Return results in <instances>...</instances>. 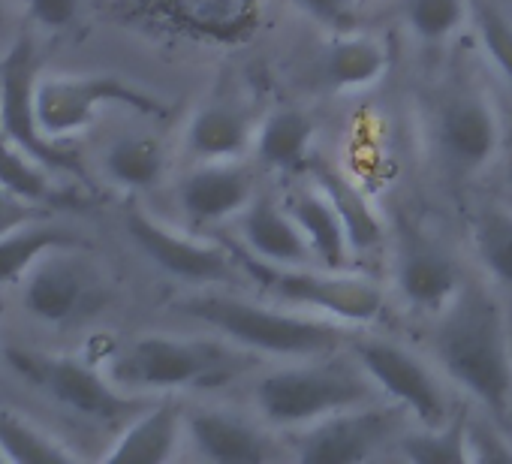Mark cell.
<instances>
[{
  "label": "cell",
  "instance_id": "obj_27",
  "mask_svg": "<svg viewBox=\"0 0 512 464\" xmlns=\"http://www.w3.org/2000/svg\"><path fill=\"white\" fill-rule=\"evenodd\" d=\"M0 452L16 464H70L79 455L25 416L0 407Z\"/></svg>",
  "mask_w": 512,
  "mask_h": 464
},
{
  "label": "cell",
  "instance_id": "obj_22",
  "mask_svg": "<svg viewBox=\"0 0 512 464\" xmlns=\"http://www.w3.org/2000/svg\"><path fill=\"white\" fill-rule=\"evenodd\" d=\"M256 127L232 103H205L187 124V151L196 160H238L253 145Z\"/></svg>",
  "mask_w": 512,
  "mask_h": 464
},
{
  "label": "cell",
  "instance_id": "obj_18",
  "mask_svg": "<svg viewBox=\"0 0 512 464\" xmlns=\"http://www.w3.org/2000/svg\"><path fill=\"white\" fill-rule=\"evenodd\" d=\"M184 428V413L172 401H160L142 410L112 443L106 461H136V464H163L175 455Z\"/></svg>",
  "mask_w": 512,
  "mask_h": 464
},
{
  "label": "cell",
  "instance_id": "obj_8",
  "mask_svg": "<svg viewBox=\"0 0 512 464\" xmlns=\"http://www.w3.org/2000/svg\"><path fill=\"white\" fill-rule=\"evenodd\" d=\"M7 362L28 383H34L49 398H55L58 404H64L67 410H73L79 416H88L97 422H115L142 407V401L130 398L127 389H121L112 377L100 374L94 365H88L76 356L10 347Z\"/></svg>",
  "mask_w": 512,
  "mask_h": 464
},
{
  "label": "cell",
  "instance_id": "obj_11",
  "mask_svg": "<svg viewBox=\"0 0 512 464\" xmlns=\"http://www.w3.org/2000/svg\"><path fill=\"white\" fill-rule=\"evenodd\" d=\"M404 410L359 404L341 413H332L308 428H299L296 458L305 464H356L368 461L395 431Z\"/></svg>",
  "mask_w": 512,
  "mask_h": 464
},
{
  "label": "cell",
  "instance_id": "obj_26",
  "mask_svg": "<svg viewBox=\"0 0 512 464\" xmlns=\"http://www.w3.org/2000/svg\"><path fill=\"white\" fill-rule=\"evenodd\" d=\"M470 239L488 275L512 290V205H482L470 220Z\"/></svg>",
  "mask_w": 512,
  "mask_h": 464
},
{
  "label": "cell",
  "instance_id": "obj_33",
  "mask_svg": "<svg viewBox=\"0 0 512 464\" xmlns=\"http://www.w3.org/2000/svg\"><path fill=\"white\" fill-rule=\"evenodd\" d=\"M362 0H296V7L329 31H353L359 22Z\"/></svg>",
  "mask_w": 512,
  "mask_h": 464
},
{
  "label": "cell",
  "instance_id": "obj_4",
  "mask_svg": "<svg viewBox=\"0 0 512 464\" xmlns=\"http://www.w3.org/2000/svg\"><path fill=\"white\" fill-rule=\"evenodd\" d=\"M241 359L208 338L139 335L127 341L109 362V377L127 392H181L208 389L232 380Z\"/></svg>",
  "mask_w": 512,
  "mask_h": 464
},
{
  "label": "cell",
  "instance_id": "obj_7",
  "mask_svg": "<svg viewBox=\"0 0 512 464\" xmlns=\"http://www.w3.org/2000/svg\"><path fill=\"white\" fill-rule=\"evenodd\" d=\"M106 106H124L139 115L163 118L169 106L112 73L52 76L37 85V115L49 139H64L91 127L94 115Z\"/></svg>",
  "mask_w": 512,
  "mask_h": 464
},
{
  "label": "cell",
  "instance_id": "obj_13",
  "mask_svg": "<svg viewBox=\"0 0 512 464\" xmlns=\"http://www.w3.org/2000/svg\"><path fill=\"white\" fill-rule=\"evenodd\" d=\"M437 136L443 154L452 160L455 169L464 172L488 166L503 145L500 115L494 103L479 91H461L443 106Z\"/></svg>",
  "mask_w": 512,
  "mask_h": 464
},
{
  "label": "cell",
  "instance_id": "obj_30",
  "mask_svg": "<svg viewBox=\"0 0 512 464\" xmlns=\"http://www.w3.org/2000/svg\"><path fill=\"white\" fill-rule=\"evenodd\" d=\"M407 28L425 43L449 40L467 19V0H407Z\"/></svg>",
  "mask_w": 512,
  "mask_h": 464
},
{
  "label": "cell",
  "instance_id": "obj_15",
  "mask_svg": "<svg viewBox=\"0 0 512 464\" xmlns=\"http://www.w3.org/2000/svg\"><path fill=\"white\" fill-rule=\"evenodd\" d=\"M187 437L199 458L214 464H263L272 458L269 434L250 419L223 410L199 407L184 416Z\"/></svg>",
  "mask_w": 512,
  "mask_h": 464
},
{
  "label": "cell",
  "instance_id": "obj_25",
  "mask_svg": "<svg viewBox=\"0 0 512 464\" xmlns=\"http://www.w3.org/2000/svg\"><path fill=\"white\" fill-rule=\"evenodd\" d=\"M0 187H7L13 196L43 208L73 205L70 199H61L58 187L52 184L49 166H43L25 148H19L4 130H0Z\"/></svg>",
  "mask_w": 512,
  "mask_h": 464
},
{
  "label": "cell",
  "instance_id": "obj_36",
  "mask_svg": "<svg viewBox=\"0 0 512 464\" xmlns=\"http://www.w3.org/2000/svg\"><path fill=\"white\" fill-rule=\"evenodd\" d=\"M506 181H509V187H512V163H509V172H506Z\"/></svg>",
  "mask_w": 512,
  "mask_h": 464
},
{
  "label": "cell",
  "instance_id": "obj_12",
  "mask_svg": "<svg viewBox=\"0 0 512 464\" xmlns=\"http://www.w3.org/2000/svg\"><path fill=\"white\" fill-rule=\"evenodd\" d=\"M103 302L106 290L100 287L97 275L67 251L43 257L25 284V308L49 326L79 323L97 314Z\"/></svg>",
  "mask_w": 512,
  "mask_h": 464
},
{
  "label": "cell",
  "instance_id": "obj_2",
  "mask_svg": "<svg viewBox=\"0 0 512 464\" xmlns=\"http://www.w3.org/2000/svg\"><path fill=\"white\" fill-rule=\"evenodd\" d=\"M211 326L232 347L278 359H311L335 353L347 341V326L305 314L290 305H266L229 293H199L178 305Z\"/></svg>",
  "mask_w": 512,
  "mask_h": 464
},
{
  "label": "cell",
  "instance_id": "obj_3",
  "mask_svg": "<svg viewBox=\"0 0 512 464\" xmlns=\"http://www.w3.org/2000/svg\"><path fill=\"white\" fill-rule=\"evenodd\" d=\"M374 383L359 362L311 356L299 365L260 377L253 389L256 410L275 428H308L332 413L368 404Z\"/></svg>",
  "mask_w": 512,
  "mask_h": 464
},
{
  "label": "cell",
  "instance_id": "obj_5",
  "mask_svg": "<svg viewBox=\"0 0 512 464\" xmlns=\"http://www.w3.org/2000/svg\"><path fill=\"white\" fill-rule=\"evenodd\" d=\"M250 269L247 275L272 290L284 305L299 308L305 314L341 323V326H368L374 323L383 308V290L362 278L350 275L347 269H326V266H269L260 260L241 263Z\"/></svg>",
  "mask_w": 512,
  "mask_h": 464
},
{
  "label": "cell",
  "instance_id": "obj_32",
  "mask_svg": "<svg viewBox=\"0 0 512 464\" xmlns=\"http://www.w3.org/2000/svg\"><path fill=\"white\" fill-rule=\"evenodd\" d=\"M470 464H512V434L488 422H467Z\"/></svg>",
  "mask_w": 512,
  "mask_h": 464
},
{
  "label": "cell",
  "instance_id": "obj_35",
  "mask_svg": "<svg viewBox=\"0 0 512 464\" xmlns=\"http://www.w3.org/2000/svg\"><path fill=\"white\" fill-rule=\"evenodd\" d=\"M46 217V208L43 205H34V202H25L19 196H13L7 187H0V236L22 223H31V220H40Z\"/></svg>",
  "mask_w": 512,
  "mask_h": 464
},
{
  "label": "cell",
  "instance_id": "obj_17",
  "mask_svg": "<svg viewBox=\"0 0 512 464\" xmlns=\"http://www.w3.org/2000/svg\"><path fill=\"white\" fill-rule=\"evenodd\" d=\"M395 284L401 299L425 314H440L461 293L464 281L455 263L434 245H410L395 263Z\"/></svg>",
  "mask_w": 512,
  "mask_h": 464
},
{
  "label": "cell",
  "instance_id": "obj_9",
  "mask_svg": "<svg viewBox=\"0 0 512 464\" xmlns=\"http://www.w3.org/2000/svg\"><path fill=\"white\" fill-rule=\"evenodd\" d=\"M124 226L133 245L169 278H178L184 284H199V287H226L238 281L241 263L217 242L175 229L139 205L127 208Z\"/></svg>",
  "mask_w": 512,
  "mask_h": 464
},
{
  "label": "cell",
  "instance_id": "obj_16",
  "mask_svg": "<svg viewBox=\"0 0 512 464\" xmlns=\"http://www.w3.org/2000/svg\"><path fill=\"white\" fill-rule=\"evenodd\" d=\"M238 232L253 260L269 266H314V254L287 202L253 196L238 217Z\"/></svg>",
  "mask_w": 512,
  "mask_h": 464
},
{
  "label": "cell",
  "instance_id": "obj_14",
  "mask_svg": "<svg viewBox=\"0 0 512 464\" xmlns=\"http://www.w3.org/2000/svg\"><path fill=\"white\" fill-rule=\"evenodd\" d=\"M253 196V175L238 160H199L178 187L181 208L193 226L238 220Z\"/></svg>",
  "mask_w": 512,
  "mask_h": 464
},
{
  "label": "cell",
  "instance_id": "obj_20",
  "mask_svg": "<svg viewBox=\"0 0 512 464\" xmlns=\"http://www.w3.org/2000/svg\"><path fill=\"white\" fill-rule=\"evenodd\" d=\"M314 142H317V127L314 121L302 112V109H275L260 127H256L253 136V148L256 157L263 160V166H269L272 172H302L311 166L314 154Z\"/></svg>",
  "mask_w": 512,
  "mask_h": 464
},
{
  "label": "cell",
  "instance_id": "obj_24",
  "mask_svg": "<svg viewBox=\"0 0 512 464\" xmlns=\"http://www.w3.org/2000/svg\"><path fill=\"white\" fill-rule=\"evenodd\" d=\"M40 220L22 223V226H16V229H10V232L0 236V287L28 278L31 269L43 257H49L55 251L79 248V239L73 236L70 229L40 223Z\"/></svg>",
  "mask_w": 512,
  "mask_h": 464
},
{
  "label": "cell",
  "instance_id": "obj_28",
  "mask_svg": "<svg viewBox=\"0 0 512 464\" xmlns=\"http://www.w3.org/2000/svg\"><path fill=\"white\" fill-rule=\"evenodd\" d=\"M103 166L106 175L124 190H148L163 178L166 154L163 145L151 136H127L106 151Z\"/></svg>",
  "mask_w": 512,
  "mask_h": 464
},
{
  "label": "cell",
  "instance_id": "obj_23",
  "mask_svg": "<svg viewBox=\"0 0 512 464\" xmlns=\"http://www.w3.org/2000/svg\"><path fill=\"white\" fill-rule=\"evenodd\" d=\"M389 70L386 46L362 31H338L323 55V76L338 91H359L383 79Z\"/></svg>",
  "mask_w": 512,
  "mask_h": 464
},
{
  "label": "cell",
  "instance_id": "obj_34",
  "mask_svg": "<svg viewBox=\"0 0 512 464\" xmlns=\"http://www.w3.org/2000/svg\"><path fill=\"white\" fill-rule=\"evenodd\" d=\"M22 4L31 22L49 31L70 28L79 16V0H22Z\"/></svg>",
  "mask_w": 512,
  "mask_h": 464
},
{
  "label": "cell",
  "instance_id": "obj_37",
  "mask_svg": "<svg viewBox=\"0 0 512 464\" xmlns=\"http://www.w3.org/2000/svg\"><path fill=\"white\" fill-rule=\"evenodd\" d=\"M0 464H7V455L4 452H0Z\"/></svg>",
  "mask_w": 512,
  "mask_h": 464
},
{
  "label": "cell",
  "instance_id": "obj_31",
  "mask_svg": "<svg viewBox=\"0 0 512 464\" xmlns=\"http://www.w3.org/2000/svg\"><path fill=\"white\" fill-rule=\"evenodd\" d=\"M473 22H476V34H479V43H482L488 61L503 76V82L512 88V19L503 16L491 4H476Z\"/></svg>",
  "mask_w": 512,
  "mask_h": 464
},
{
  "label": "cell",
  "instance_id": "obj_29",
  "mask_svg": "<svg viewBox=\"0 0 512 464\" xmlns=\"http://www.w3.org/2000/svg\"><path fill=\"white\" fill-rule=\"evenodd\" d=\"M398 452L416 464H470L467 455V422L446 419L440 425H419L398 437Z\"/></svg>",
  "mask_w": 512,
  "mask_h": 464
},
{
  "label": "cell",
  "instance_id": "obj_10",
  "mask_svg": "<svg viewBox=\"0 0 512 464\" xmlns=\"http://www.w3.org/2000/svg\"><path fill=\"white\" fill-rule=\"evenodd\" d=\"M353 356L371 377L374 389L404 410V416L419 425H440L452 419L437 374L407 347L392 341H359Z\"/></svg>",
  "mask_w": 512,
  "mask_h": 464
},
{
  "label": "cell",
  "instance_id": "obj_19",
  "mask_svg": "<svg viewBox=\"0 0 512 464\" xmlns=\"http://www.w3.org/2000/svg\"><path fill=\"white\" fill-rule=\"evenodd\" d=\"M308 169H311L320 193L332 202L335 214L341 217V223L347 229V239L353 245V254L377 248L383 242V220H380L377 208L371 205V199L365 196V190L326 160L314 157Z\"/></svg>",
  "mask_w": 512,
  "mask_h": 464
},
{
  "label": "cell",
  "instance_id": "obj_6",
  "mask_svg": "<svg viewBox=\"0 0 512 464\" xmlns=\"http://www.w3.org/2000/svg\"><path fill=\"white\" fill-rule=\"evenodd\" d=\"M40 49L31 31L19 34L16 43L0 58V130H4L19 148L37 157L43 166L55 172H67L76 178H88L76 151H70L61 139H49L40 127L37 115V85H40Z\"/></svg>",
  "mask_w": 512,
  "mask_h": 464
},
{
  "label": "cell",
  "instance_id": "obj_1",
  "mask_svg": "<svg viewBox=\"0 0 512 464\" xmlns=\"http://www.w3.org/2000/svg\"><path fill=\"white\" fill-rule=\"evenodd\" d=\"M434 350L443 371L476 401L506 410L512 401V344L500 302L479 284H464L437 314Z\"/></svg>",
  "mask_w": 512,
  "mask_h": 464
},
{
  "label": "cell",
  "instance_id": "obj_21",
  "mask_svg": "<svg viewBox=\"0 0 512 464\" xmlns=\"http://www.w3.org/2000/svg\"><path fill=\"white\" fill-rule=\"evenodd\" d=\"M287 208L293 211L302 236L314 254L317 266L326 269H347V260L353 257V245L347 239V229L341 217L335 214L332 202L320 193V187L296 190L287 196Z\"/></svg>",
  "mask_w": 512,
  "mask_h": 464
}]
</instances>
